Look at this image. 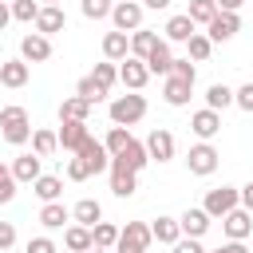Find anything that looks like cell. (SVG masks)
Returning a JSON list of instances; mask_svg holds the SVG:
<instances>
[{
    "mask_svg": "<svg viewBox=\"0 0 253 253\" xmlns=\"http://www.w3.org/2000/svg\"><path fill=\"white\" fill-rule=\"evenodd\" d=\"M0 134H4V142H12V146H24V142L32 138V119H28V111H24L20 103L0 107Z\"/></svg>",
    "mask_w": 253,
    "mask_h": 253,
    "instance_id": "6da1fadb",
    "label": "cell"
},
{
    "mask_svg": "<svg viewBox=\"0 0 253 253\" xmlns=\"http://www.w3.org/2000/svg\"><path fill=\"white\" fill-rule=\"evenodd\" d=\"M142 115H146V99H142L138 91L111 99V123H115V126H134Z\"/></svg>",
    "mask_w": 253,
    "mask_h": 253,
    "instance_id": "7a4b0ae2",
    "label": "cell"
},
{
    "mask_svg": "<svg viewBox=\"0 0 253 253\" xmlns=\"http://www.w3.org/2000/svg\"><path fill=\"white\" fill-rule=\"evenodd\" d=\"M150 225L146 221H126L119 229V241H115V253H146L150 249Z\"/></svg>",
    "mask_w": 253,
    "mask_h": 253,
    "instance_id": "3957f363",
    "label": "cell"
},
{
    "mask_svg": "<svg viewBox=\"0 0 253 253\" xmlns=\"http://www.w3.org/2000/svg\"><path fill=\"white\" fill-rule=\"evenodd\" d=\"M217 162H221V154H217L210 142H198V146H190V154H186V170L198 174V178H210V174L217 170Z\"/></svg>",
    "mask_w": 253,
    "mask_h": 253,
    "instance_id": "277c9868",
    "label": "cell"
},
{
    "mask_svg": "<svg viewBox=\"0 0 253 253\" xmlns=\"http://www.w3.org/2000/svg\"><path fill=\"white\" fill-rule=\"evenodd\" d=\"M233 206H241V194H237L233 186H217V190H210L206 202H202V210H206L210 217H225Z\"/></svg>",
    "mask_w": 253,
    "mask_h": 253,
    "instance_id": "5b68a950",
    "label": "cell"
},
{
    "mask_svg": "<svg viewBox=\"0 0 253 253\" xmlns=\"http://www.w3.org/2000/svg\"><path fill=\"white\" fill-rule=\"evenodd\" d=\"M111 24H115L119 32H134V28H142V4H138V0H115V8H111Z\"/></svg>",
    "mask_w": 253,
    "mask_h": 253,
    "instance_id": "8992f818",
    "label": "cell"
},
{
    "mask_svg": "<svg viewBox=\"0 0 253 253\" xmlns=\"http://www.w3.org/2000/svg\"><path fill=\"white\" fill-rule=\"evenodd\" d=\"M237 32H241V16H237V12H217V16L206 24V36H210L213 43H229Z\"/></svg>",
    "mask_w": 253,
    "mask_h": 253,
    "instance_id": "52a82bcc",
    "label": "cell"
},
{
    "mask_svg": "<svg viewBox=\"0 0 253 253\" xmlns=\"http://www.w3.org/2000/svg\"><path fill=\"white\" fill-rule=\"evenodd\" d=\"M146 79H150V71H146V63H142L138 55L119 59V83H123L126 91H142V87H146Z\"/></svg>",
    "mask_w": 253,
    "mask_h": 253,
    "instance_id": "ba28073f",
    "label": "cell"
},
{
    "mask_svg": "<svg viewBox=\"0 0 253 253\" xmlns=\"http://www.w3.org/2000/svg\"><path fill=\"white\" fill-rule=\"evenodd\" d=\"M20 59H24V63H43V59H51V36L28 32V36L20 40Z\"/></svg>",
    "mask_w": 253,
    "mask_h": 253,
    "instance_id": "9c48e42d",
    "label": "cell"
},
{
    "mask_svg": "<svg viewBox=\"0 0 253 253\" xmlns=\"http://www.w3.org/2000/svg\"><path fill=\"white\" fill-rule=\"evenodd\" d=\"M221 229H225V237H229V241H245V237L253 233V213H249V210H241V206H233V210L221 217Z\"/></svg>",
    "mask_w": 253,
    "mask_h": 253,
    "instance_id": "30bf717a",
    "label": "cell"
},
{
    "mask_svg": "<svg viewBox=\"0 0 253 253\" xmlns=\"http://www.w3.org/2000/svg\"><path fill=\"white\" fill-rule=\"evenodd\" d=\"M67 28V12L59 8V4H40V12H36V32L40 36H55V32H63Z\"/></svg>",
    "mask_w": 253,
    "mask_h": 253,
    "instance_id": "8fae6325",
    "label": "cell"
},
{
    "mask_svg": "<svg viewBox=\"0 0 253 253\" xmlns=\"http://www.w3.org/2000/svg\"><path fill=\"white\" fill-rule=\"evenodd\" d=\"M190 130H194L202 142H210V138L221 130V111H210V107L194 111V115H190Z\"/></svg>",
    "mask_w": 253,
    "mask_h": 253,
    "instance_id": "7c38bea8",
    "label": "cell"
},
{
    "mask_svg": "<svg viewBox=\"0 0 253 253\" xmlns=\"http://www.w3.org/2000/svg\"><path fill=\"white\" fill-rule=\"evenodd\" d=\"M142 146H146L150 162H170V158H174V134H170V130H162V126H158V130H150Z\"/></svg>",
    "mask_w": 253,
    "mask_h": 253,
    "instance_id": "4fadbf2b",
    "label": "cell"
},
{
    "mask_svg": "<svg viewBox=\"0 0 253 253\" xmlns=\"http://www.w3.org/2000/svg\"><path fill=\"white\" fill-rule=\"evenodd\" d=\"M59 123H63V126L55 130V138H59V146H63V150H71V154H75L91 130H87V123H79V119H59Z\"/></svg>",
    "mask_w": 253,
    "mask_h": 253,
    "instance_id": "5bb4252c",
    "label": "cell"
},
{
    "mask_svg": "<svg viewBox=\"0 0 253 253\" xmlns=\"http://www.w3.org/2000/svg\"><path fill=\"white\" fill-rule=\"evenodd\" d=\"M75 154H79V158H87V166H91V174H103V170L111 166V154H107V146H103L99 138H91V134L83 138V146H79Z\"/></svg>",
    "mask_w": 253,
    "mask_h": 253,
    "instance_id": "9a60e30c",
    "label": "cell"
},
{
    "mask_svg": "<svg viewBox=\"0 0 253 253\" xmlns=\"http://www.w3.org/2000/svg\"><path fill=\"white\" fill-rule=\"evenodd\" d=\"M146 162H150V154H146V146H142L138 138H130V142H126V146L111 158V166H126V170H134V174H138Z\"/></svg>",
    "mask_w": 253,
    "mask_h": 253,
    "instance_id": "2e32d148",
    "label": "cell"
},
{
    "mask_svg": "<svg viewBox=\"0 0 253 253\" xmlns=\"http://www.w3.org/2000/svg\"><path fill=\"white\" fill-rule=\"evenodd\" d=\"M210 221H213V217H210V213H206L202 206H198V210L190 206V210H186V213L178 217V229H182V237H202V233L210 229Z\"/></svg>",
    "mask_w": 253,
    "mask_h": 253,
    "instance_id": "e0dca14e",
    "label": "cell"
},
{
    "mask_svg": "<svg viewBox=\"0 0 253 253\" xmlns=\"http://www.w3.org/2000/svg\"><path fill=\"white\" fill-rule=\"evenodd\" d=\"M103 55L111 59V63H119V59H126L130 55V32H107L103 36Z\"/></svg>",
    "mask_w": 253,
    "mask_h": 253,
    "instance_id": "ac0fdd59",
    "label": "cell"
},
{
    "mask_svg": "<svg viewBox=\"0 0 253 253\" xmlns=\"http://www.w3.org/2000/svg\"><path fill=\"white\" fill-rule=\"evenodd\" d=\"M190 95H194V83H186V79H178V75H166V83H162V99H166L170 107H186Z\"/></svg>",
    "mask_w": 253,
    "mask_h": 253,
    "instance_id": "d6986e66",
    "label": "cell"
},
{
    "mask_svg": "<svg viewBox=\"0 0 253 253\" xmlns=\"http://www.w3.org/2000/svg\"><path fill=\"white\" fill-rule=\"evenodd\" d=\"M28 75H32V67H28L24 59H4V63H0V83L12 87V91H20V87L28 83Z\"/></svg>",
    "mask_w": 253,
    "mask_h": 253,
    "instance_id": "ffe728a7",
    "label": "cell"
},
{
    "mask_svg": "<svg viewBox=\"0 0 253 253\" xmlns=\"http://www.w3.org/2000/svg\"><path fill=\"white\" fill-rule=\"evenodd\" d=\"M194 28H198V24H194L186 12H178V16H170V20H166V28H162V32H166V43H186V40L194 36Z\"/></svg>",
    "mask_w": 253,
    "mask_h": 253,
    "instance_id": "44dd1931",
    "label": "cell"
},
{
    "mask_svg": "<svg viewBox=\"0 0 253 253\" xmlns=\"http://www.w3.org/2000/svg\"><path fill=\"white\" fill-rule=\"evenodd\" d=\"M142 63H146V71H150V75H170V63H174V55H170V43H166V40H158Z\"/></svg>",
    "mask_w": 253,
    "mask_h": 253,
    "instance_id": "7402d4cb",
    "label": "cell"
},
{
    "mask_svg": "<svg viewBox=\"0 0 253 253\" xmlns=\"http://www.w3.org/2000/svg\"><path fill=\"white\" fill-rule=\"evenodd\" d=\"M150 237H154L158 245H174V241L182 237V229H178V217H166V213H158V217L150 221Z\"/></svg>",
    "mask_w": 253,
    "mask_h": 253,
    "instance_id": "603a6c76",
    "label": "cell"
},
{
    "mask_svg": "<svg viewBox=\"0 0 253 253\" xmlns=\"http://www.w3.org/2000/svg\"><path fill=\"white\" fill-rule=\"evenodd\" d=\"M40 162H43V158H40L36 150H32V154H16L12 178H16V182H36V178H40Z\"/></svg>",
    "mask_w": 253,
    "mask_h": 253,
    "instance_id": "cb8c5ba5",
    "label": "cell"
},
{
    "mask_svg": "<svg viewBox=\"0 0 253 253\" xmlns=\"http://www.w3.org/2000/svg\"><path fill=\"white\" fill-rule=\"evenodd\" d=\"M111 190H115V198H130L138 190V174L126 166H111Z\"/></svg>",
    "mask_w": 253,
    "mask_h": 253,
    "instance_id": "d4e9b609",
    "label": "cell"
},
{
    "mask_svg": "<svg viewBox=\"0 0 253 253\" xmlns=\"http://www.w3.org/2000/svg\"><path fill=\"white\" fill-rule=\"evenodd\" d=\"M32 190H36L40 202H59V198H63V178H55V174H40V178L32 182Z\"/></svg>",
    "mask_w": 253,
    "mask_h": 253,
    "instance_id": "484cf974",
    "label": "cell"
},
{
    "mask_svg": "<svg viewBox=\"0 0 253 253\" xmlns=\"http://www.w3.org/2000/svg\"><path fill=\"white\" fill-rule=\"evenodd\" d=\"M63 221H71V210H67L63 202H43L40 225H43V229H63Z\"/></svg>",
    "mask_w": 253,
    "mask_h": 253,
    "instance_id": "4316f807",
    "label": "cell"
},
{
    "mask_svg": "<svg viewBox=\"0 0 253 253\" xmlns=\"http://www.w3.org/2000/svg\"><path fill=\"white\" fill-rule=\"evenodd\" d=\"M63 245H67L71 253H87V249H91V225H79V221L67 225V229H63Z\"/></svg>",
    "mask_w": 253,
    "mask_h": 253,
    "instance_id": "83f0119b",
    "label": "cell"
},
{
    "mask_svg": "<svg viewBox=\"0 0 253 253\" xmlns=\"http://www.w3.org/2000/svg\"><path fill=\"white\" fill-rule=\"evenodd\" d=\"M71 217H75L79 225H95V221H103V206H99L95 198H83V202H75Z\"/></svg>",
    "mask_w": 253,
    "mask_h": 253,
    "instance_id": "f1b7e54d",
    "label": "cell"
},
{
    "mask_svg": "<svg viewBox=\"0 0 253 253\" xmlns=\"http://www.w3.org/2000/svg\"><path fill=\"white\" fill-rule=\"evenodd\" d=\"M115 241H119V225H111V221H95L91 225V245L95 249H115Z\"/></svg>",
    "mask_w": 253,
    "mask_h": 253,
    "instance_id": "f546056e",
    "label": "cell"
},
{
    "mask_svg": "<svg viewBox=\"0 0 253 253\" xmlns=\"http://www.w3.org/2000/svg\"><path fill=\"white\" fill-rule=\"evenodd\" d=\"M87 115H91V103L79 99V95H67V99L59 103V119H79V123H87Z\"/></svg>",
    "mask_w": 253,
    "mask_h": 253,
    "instance_id": "4dcf8cb0",
    "label": "cell"
},
{
    "mask_svg": "<svg viewBox=\"0 0 253 253\" xmlns=\"http://www.w3.org/2000/svg\"><path fill=\"white\" fill-rule=\"evenodd\" d=\"M154 43H158V36H154V32H146V28H134V32H130V55L146 59Z\"/></svg>",
    "mask_w": 253,
    "mask_h": 253,
    "instance_id": "1f68e13d",
    "label": "cell"
},
{
    "mask_svg": "<svg viewBox=\"0 0 253 253\" xmlns=\"http://www.w3.org/2000/svg\"><path fill=\"white\" fill-rule=\"evenodd\" d=\"M233 103V87H225V83H210V91H206V107L210 111H225Z\"/></svg>",
    "mask_w": 253,
    "mask_h": 253,
    "instance_id": "d6a6232c",
    "label": "cell"
},
{
    "mask_svg": "<svg viewBox=\"0 0 253 253\" xmlns=\"http://www.w3.org/2000/svg\"><path fill=\"white\" fill-rule=\"evenodd\" d=\"M32 150H36L40 158H51V154L59 150V138H55V130H32Z\"/></svg>",
    "mask_w": 253,
    "mask_h": 253,
    "instance_id": "836d02e7",
    "label": "cell"
},
{
    "mask_svg": "<svg viewBox=\"0 0 253 253\" xmlns=\"http://www.w3.org/2000/svg\"><path fill=\"white\" fill-rule=\"evenodd\" d=\"M186 51H190V59H194V63H202V59H210L213 40H210V36H202V32H194V36L186 40Z\"/></svg>",
    "mask_w": 253,
    "mask_h": 253,
    "instance_id": "e575fe53",
    "label": "cell"
},
{
    "mask_svg": "<svg viewBox=\"0 0 253 253\" xmlns=\"http://www.w3.org/2000/svg\"><path fill=\"white\" fill-rule=\"evenodd\" d=\"M75 95H79V99H87V103L95 107V103H103V99H107V87H99L91 75H83V79H79V87H75Z\"/></svg>",
    "mask_w": 253,
    "mask_h": 253,
    "instance_id": "d590c367",
    "label": "cell"
},
{
    "mask_svg": "<svg viewBox=\"0 0 253 253\" xmlns=\"http://www.w3.org/2000/svg\"><path fill=\"white\" fill-rule=\"evenodd\" d=\"M186 16H190L194 24H210V20L217 16V4H213V0H190Z\"/></svg>",
    "mask_w": 253,
    "mask_h": 253,
    "instance_id": "8d00e7d4",
    "label": "cell"
},
{
    "mask_svg": "<svg viewBox=\"0 0 253 253\" xmlns=\"http://www.w3.org/2000/svg\"><path fill=\"white\" fill-rule=\"evenodd\" d=\"M8 8H12V20H20V24H36V12H40V0H12Z\"/></svg>",
    "mask_w": 253,
    "mask_h": 253,
    "instance_id": "74e56055",
    "label": "cell"
},
{
    "mask_svg": "<svg viewBox=\"0 0 253 253\" xmlns=\"http://www.w3.org/2000/svg\"><path fill=\"white\" fill-rule=\"evenodd\" d=\"M111 8H115V0H79V12H83L87 20H107Z\"/></svg>",
    "mask_w": 253,
    "mask_h": 253,
    "instance_id": "f35d334b",
    "label": "cell"
},
{
    "mask_svg": "<svg viewBox=\"0 0 253 253\" xmlns=\"http://www.w3.org/2000/svg\"><path fill=\"white\" fill-rule=\"evenodd\" d=\"M126 142H130V130H126V126H111V130H107V138H103V146H107V154H111V158H115Z\"/></svg>",
    "mask_w": 253,
    "mask_h": 253,
    "instance_id": "ab89813d",
    "label": "cell"
},
{
    "mask_svg": "<svg viewBox=\"0 0 253 253\" xmlns=\"http://www.w3.org/2000/svg\"><path fill=\"white\" fill-rule=\"evenodd\" d=\"M91 79H95L99 87H107V91H111V87H115V79H119V67H115L111 59H107V63H95V71H91Z\"/></svg>",
    "mask_w": 253,
    "mask_h": 253,
    "instance_id": "60d3db41",
    "label": "cell"
},
{
    "mask_svg": "<svg viewBox=\"0 0 253 253\" xmlns=\"http://www.w3.org/2000/svg\"><path fill=\"white\" fill-rule=\"evenodd\" d=\"M16 186H20V182L12 178V166L0 162V206H8V202L16 198Z\"/></svg>",
    "mask_w": 253,
    "mask_h": 253,
    "instance_id": "b9f144b4",
    "label": "cell"
},
{
    "mask_svg": "<svg viewBox=\"0 0 253 253\" xmlns=\"http://www.w3.org/2000/svg\"><path fill=\"white\" fill-rule=\"evenodd\" d=\"M67 178H71V182H87V178H91L87 158H79V154H75V158H67Z\"/></svg>",
    "mask_w": 253,
    "mask_h": 253,
    "instance_id": "7bdbcfd3",
    "label": "cell"
},
{
    "mask_svg": "<svg viewBox=\"0 0 253 253\" xmlns=\"http://www.w3.org/2000/svg\"><path fill=\"white\" fill-rule=\"evenodd\" d=\"M170 75H178V79L194 83V79H198V67H194L190 59H174V63H170Z\"/></svg>",
    "mask_w": 253,
    "mask_h": 253,
    "instance_id": "ee69618b",
    "label": "cell"
},
{
    "mask_svg": "<svg viewBox=\"0 0 253 253\" xmlns=\"http://www.w3.org/2000/svg\"><path fill=\"white\" fill-rule=\"evenodd\" d=\"M233 103H237L241 111H249V115H253V83H241V87L233 91Z\"/></svg>",
    "mask_w": 253,
    "mask_h": 253,
    "instance_id": "f6af8a7d",
    "label": "cell"
},
{
    "mask_svg": "<svg viewBox=\"0 0 253 253\" xmlns=\"http://www.w3.org/2000/svg\"><path fill=\"white\" fill-rule=\"evenodd\" d=\"M170 249H174V253H206V249H202V237H178Z\"/></svg>",
    "mask_w": 253,
    "mask_h": 253,
    "instance_id": "bcb514c9",
    "label": "cell"
},
{
    "mask_svg": "<svg viewBox=\"0 0 253 253\" xmlns=\"http://www.w3.org/2000/svg\"><path fill=\"white\" fill-rule=\"evenodd\" d=\"M16 245V225L12 221H0V253H8Z\"/></svg>",
    "mask_w": 253,
    "mask_h": 253,
    "instance_id": "7dc6e473",
    "label": "cell"
},
{
    "mask_svg": "<svg viewBox=\"0 0 253 253\" xmlns=\"http://www.w3.org/2000/svg\"><path fill=\"white\" fill-rule=\"evenodd\" d=\"M28 253H59V249H55L51 237H32V241H28Z\"/></svg>",
    "mask_w": 253,
    "mask_h": 253,
    "instance_id": "c3c4849f",
    "label": "cell"
},
{
    "mask_svg": "<svg viewBox=\"0 0 253 253\" xmlns=\"http://www.w3.org/2000/svg\"><path fill=\"white\" fill-rule=\"evenodd\" d=\"M206 253H249L241 241H225V245H217V249H206Z\"/></svg>",
    "mask_w": 253,
    "mask_h": 253,
    "instance_id": "681fc988",
    "label": "cell"
},
{
    "mask_svg": "<svg viewBox=\"0 0 253 253\" xmlns=\"http://www.w3.org/2000/svg\"><path fill=\"white\" fill-rule=\"evenodd\" d=\"M237 194H241V210H249V213H253V182H249V186H241Z\"/></svg>",
    "mask_w": 253,
    "mask_h": 253,
    "instance_id": "f907efd6",
    "label": "cell"
},
{
    "mask_svg": "<svg viewBox=\"0 0 253 253\" xmlns=\"http://www.w3.org/2000/svg\"><path fill=\"white\" fill-rule=\"evenodd\" d=\"M213 4H217V12H237L245 0H213Z\"/></svg>",
    "mask_w": 253,
    "mask_h": 253,
    "instance_id": "816d5d0a",
    "label": "cell"
},
{
    "mask_svg": "<svg viewBox=\"0 0 253 253\" xmlns=\"http://www.w3.org/2000/svg\"><path fill=\"white\" fill-rule=\"evenodd\" d=\"M174 0H142V8H154V12H166Z\"/></svg>",
    "mask_w": 253,
    "mask_h": 253,
    "instance_id": "f5cc1de1",
    "label": "cell"
},
{
    "mask_svg": "<svg viewBox=\"0 0 253 253\" xmlns=\"http://www.w3.org/2000/svg\"><path fill=\"white\" fill-rule=\"evenodd\" d=\"M8 20H12V8H8V4H4V0H0V32H4V28H8Z\"/></svg>",
    "mask_w": 253,
    "mask_h": 253,
    "instance_id": "db71d44e",
    "label": "cell"
},
{
    "mask_svg": "<svg viewBox=\"0 0 253 253\" xmlns=\"http://www.w3.org/2000/svg\"><path fill=\"white\" fill-rule=\"evenodd\" d=\"M87 253H111V249H95V245H91V249H87Z\"/></svg>",
    "mask_w": 253,
    "mask_h": 253,
    "instance_id": "11a10c76",
    "label": "cell"
},
{
    "mask_svg": "<svg viewBox=\"0 0 253 253\" xmlns=\"http://www.w3.org/2000/svg\"><path fill=\"white\" fill-rule=\"evenodd\" d=\"M40 4H59V0H40Z\"/></svg>",
    "mask_w": 253,
    "mask_h": 253,
    "instance_id": "9f6ffc18",
    "label": "cell"
},
{
    "mask_svg": "<svg viewBox=\"0 0 253 253\" xmlns=\"http://www.w3.org/2000/svg\"><path fill=\"white\" fill-rule=\"evenodd\" d=\"M249 253H253V249H249Z\"/></svg>",
    "mask_w": 253,
    "mask_h": 253,
    "instance_id": "6f0895ef",
    "label": "cell"
}]
</instances>
